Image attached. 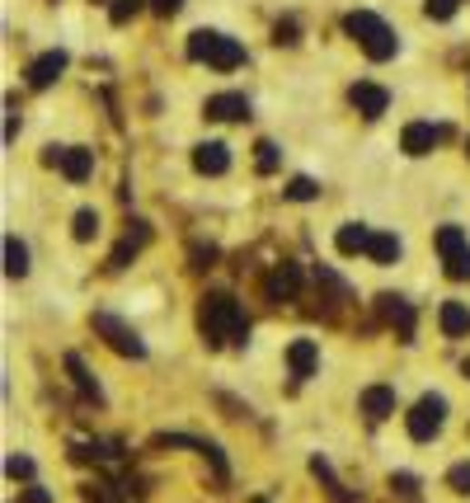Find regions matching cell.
Segmentation results:
<instances>
[{
    "instance_id": "cell-1",
    "label": "cell",
    "mask_w": 470,
    "mask_h": 503,
    "mask_svg": "<svg viewBox=\"0 0 470 503\" xmlns=\"http://www.w3.org/2000/svg\"><path fill=\"white\" fill-rule=\"evenodd\" d=\"M198 334H203L207 348L245 344L250 339V316H245V306L231 292H207L203 306H198Z\"/></svg>"
},
{
    "instance_id": "cell-2",
    "label": "cell",
    "mask_w": 470,
    "mask_h": 503,
    "mask_svg": "<svg viewBox=\"0 0 470 503\" xmlns=\"http://www.w3.org/2000/svg\"><path fill=\"white\" fill-rule=\"evenodd\" d=\"M344 34L367 52L372 62H391L395 57V47H400V38H395V29L385 19H376L372 10H353L348 19H344Z\"/></svg>"
},
{
    "instance_id": "cell-3",
    "label": "cell",
    "mask_w": 470,
    "mask_h": 503,
    "mask_svg": "<svg viewBox=\"0 0 470 503\" xmlns=\"http://www.w3.org/2000/svg\"><path fill=\"white\" fill-rule=\"evenodd\" d=\"M188 57H193V62H207V66H216V71H235V66L245 62V47H240L235 38H226V34L198 29V34L188 38Z\"/></svg>"
},
{
    "instance_id": "cell-4",
    "label": "cell",
    "mask_w": 470,
    "mask_h": 503,
    "mask_svg": "<svg viewBox=\"0 0 470 503\" xmlns=\"http://www.w3.org/2000/svg\"><path fill=\"white\" fill-rule=\"evenodd\" d=\"M90 329L99 334V339L114 348V353H123V357H146V344H142V334H136L127 320H118V316H108V311H95L90 316Z\"/></svg>"
},
{
    "instance_id": "cell-5",
    "label": "cell",
    "mask_w": 470,
    "mask_h": 503,
    "mask_svg": "<svg viewBox=\"0 0 470 503\" xmlns=\"http://www.w3.org/2000/svg\"><path fill=\"white\" fill-rule=\"evenodd\" d=\"M437 255L456 283H470V240L461 226H437Z\"/></svg>"
},
{
    "instance_id": "cell-6",
    "label": "cell",
    "mask_w": 470,
    "mask_h": 503,
    "mask_svg": "<svg viewBox=\"0 0 470 503\" xmlns=\"http://www.w3.org/2000/svg\"><path fill=\"white\" fill-rule=\"evenodd\" d=\"M442 424H447V400L442 396H424L409 409V438L414 442H433L442 433Z\"/></svg>"
},
{
    "instance_id": "cell-7",
    "label": "cell",
    "mask_w": 470,
    "mask_h": 503,
    "mask_svg": "<svg viewBox=\"0 0 470 503\" xmlns=\"http://www.w3.org/2000/svg\"><path fill=\"white\" fill-rule=\"evenodd\" d=\"M47 165H57L71 184H85L95 175V151H85V146H52Z\"/></svg>"
},
{
    "instance_id": "cell-8",
    "label": "cell",
    "mask_w": 470,
    "mask_h": 503,
    "mask_svg": "<svg viewBox=\"0 0 470 503\" xmlns=\"http://www.w3.org/2000/svg\"><path fill=\"white\" fill-rule=\"evenodd\" d=\"M376 316H381L385 325H391V329L400 334V339H405V344L414 339V306H409L405 297H395V292H385V297H376Z\"/></svg>"
},
{
    "instance_id": "cell-9",
    "label": "cell",
    "mask_w": 470,
    "mask_h": 503,
    "mask_svg": "<svg viewBox=\"0 0 470 503\" xmlns=\"http://www.w3.org/2000/svg\"><path fill=\"white\" fill-rule=\"evenodd\" d=\"M348 104H353L363 118H381L385 108H391V95H385L381 86H372V80H357V86L348 90Z\"/></svg>"
},
{
    "instance_id": "cell-10",
    "label": "cell",
    "mask_w": 470,
    "mask_h": 503,
    "mask_svg": "<svg viewBox=\"0 0 470 503\" xmlns=\"http://www.w3.org/2000/svg\"><path fill=\"white\" fill-rule=\"evenodd\" d=\"M203 114L207 118H216V123H245V118H250V99H245V95H212L207 104H203Z\"/></svg>"
},
{
    "instance_id": "cell-11",
    "label": "cell",
    "mask_w": 470,
    "mask_h": 503,
    "mask_svg": "<svg viewBox=\"0 0 470 503\" xmlns=\"http://www.w3.org/2000/svg\"><path fill=\"white\" fill-rule=\"evenodd\" d=\"M442 136H447V132L433 127V123H409L405 136H400V151H405V156H428V151L442 142Z\"/></svg>"
},
{
    "instance_id": "cell-12",
    "label": "cell",
    "mask_w": 470,
    "mask_h": 503,
    "mask_svg": "<svg viewBox=\"0 0 470 503\" xmlns=\"http://www.w3.org/2000/svg\"><path fill=\"white\" fill-rule=\"evenodd\" d=\"M193 170L198 175H226L231 170V146L226 142H203L193 151Z\"/></svg>"
},
{
    "instance_id": "cell-13",
    "label": "cell",
    "mask_w": 470,
    "mask_h": 503,
    "mask_svg": "<svg viewBox=\"0 0 470 503\" xmlns=\"http://www.w3.org/2000/svg\"><path fill=\"white\" fill-rule=\"evenodd\" d=\"M296 287H301V273H296L292 264H278V268L264 277V297H268V301H292Z\"/></svg>"
},
{
    "instance_id": "cell-14",
    "label": "cell",
    "mask_w": 470,
    "mask_h": 503,
    "mask_svg": "<svg viewBox=\"0 0 470 503\" xmlns=\"http://www.w3.org/2000/svg\"><path fill=\"white\" fill-rule=\"evenodd\" d=\"M287 367H292L296 381L315 377V367H320V348H315V339H296V344L287 348Z\"/></svg>"
},
{
    "instance_id": "cell-15",
    "label": "cell",
    "mask_w": 470,
    "mask_h": 503,
    "mask_svg": "<svg viewBox=\"0 0 470 503\" xmlns=\"http://www.w3.org/2000/svg\"><path fill=\"white\" fill-rule=\"evenodd\" d=\"M363 414H367V424L391 418V414H395V390H391V386H367V390H363Z\"/></svg>"
},
{
    "instance_id": "cell-16",
    "label": "cell",
    "mask_w": 470,
    "mask_h": 503,
    "mask_svg": "<svg viewBox=\"0 0 470 503\" xmlns=\"http://www.w3.org/2000/svg\"><path fill=\"white\" fill-rule=\"evenodd\" d=\"M437 325H442V334H447V339H465V334H470V306H465V301H442Z\"/></svg>"
},
{
    "instance_id": "cell-17",
    "label": "cell",
    "mask_w": 470,
    "mask_h": 503,
    "mask_svg": "<svg viewBox=\"0 0 470 503\" xmlns=\"http://www.w3.org/2000/svg\"><path fill=\"white\" fill-rule=\"evenodd\" d=\"M62 71H66V52H43V57L29 66V86H34V90H47Z\"/></svg>"
},
{
    "instance_id": "cell-18",
    "label": "cell",
    "mask_w": 470,
    "mask_h": 503,
    "mask_svg": "<svg viewBox=\"0 0 470 503\" xmlns=\"http://www.w3.org/2000/svg\"><path fill=\"white\" fill-rule=\"evenodd\" d=\"M335 249H339V255H367L372 231L363 226V221H348V226H339V236H335Z\"/></svg>"
},
{
    "instance_id": "cell-19",
    "label": "cell",
    "mask_w": 470,
    "mask_h": 503,
    "mask_svg": "<svg viewBox=\"0 0 470 503\" xmlns=\"http://www.w3.org/2000/svg\"><path fill=\"white\" fill-rule=\"evenodd\" d=\"M146 240H151V231L142 226V221H132V231L118 240V249H114V255H108V268H127V259H132V255H136V249H142Z\"/></svg>"
},
{
    "instance_id": "cell-20",
    "label": "cell",
    "mask_w": 470,
    "mask_h": 503,
    "mask_svg": "<svg viewBox=\"0 0 470 503\" xmlns=\"http://www.w3.org/2000/svg\"><path fill=\"white\" fill-rule=\"evenodd\" d=\"M66 372L75 377V386H80V396H90V400H99V381L85 372V362H80V353H66Z\"/></svg>"
},
{
    "instance_id": "cell-21",
    "label": "cell",
    "mask_w": 470,
    "mask_h": 503,
    "mask_svg": "<svg viewBox=\"0 0 470 503\" xmlns=\"http://www.w3.org/2000/svg\"><path fill=\"white\" fill-rule=\"evenodd\" d=\"M367 255H372V264H395L400 259V240L395 236H372V249H367Z\"/></svg>"
},
{
    "instance_id": "cell-22",
    "label": "cell",
    "mask_w": 470,
    "mask_h": 503,
    "mask_svg": "<svg viewBox=\"0 0 470 503\" xmlns=\"http://www.w3.org/2000/svg\"><path fill=\"white\" fill-rule=\"evenodd\" d=\"M5 273H10V277H24V273H29V249H24L15 236L5 240Z\"/></svg>"
},
{
    "instance_id": "cell-23",
    "label": "cell",
    "mask_w": 470,
    "mask_h": 503,
    "mask_svg": "<svg viewBox=\"0 0 470 503\" xmlns=\"http://www.w3.org/2000/svg\"><path fill=\"white\" fill-rule=\"evenodd\" d=\"M71 236H75L80 245L95 240V236H99V216H95L90 207H80V212H75V221H71Z\"/></svg>"
},
{
    "instance_id": "cell-24",
    "label": "cell",
    "mask_w": 470,
    "mask_h": 503,
    "mask_svg": "<svg viewBox=\"0 0 470 503\" xmlns=\"http://www.w3.org/2000/svg\"><path fill=\"white\" fill-rule=\"evenodd\" d=\"M146 0H114V5H108V19L114 24H127V19H136V10H142Z\"/></svg>"
},
{
    "instance_id": "cell-25",
    "label": "cell",
    "mask_w": 470,
    "mask_h": 503,
    "mask_svg": "<svg viewBox=\"0 0 470 503\" xmlns=\"http://www.w3.org/2000/svg\"><path fill=\"white\" fill-rule=\"evenodd\" d=\"M315 193H320L315 179H292V184H287V198H292V203H311Z\"/></svg>"
},
{
    "instance_id": "cell-26",
    "label": "cell",
    "mask_w": 470,
    "mask_h": 503,
    "mask_svg": "<svg viewBox=\"0 0 470 503\" xmlns=\"http://www.w3.org/2000/svg\"><path fill=\"white\" fill-rule=\"evenodd\" d=\"M447 485H452L456 494H470V461H456V466L447 470Z\"/></svg>"
},
{
    "instance_id": "cell-27",
    "label": "cell",
    "mask_w": 470,
    "mask_h": 503,
    "mask_svg": "<svg viewBox=\"0 0 470 503\" xmlns=\"http://www.w3.org/2000/svg\"><path fill=\"white\" fill-rule=\"evenodd\" d=\"M255 151H259V175H273V170H278V146H273V142H259Z\"/></svg>"
},
{
    "instance_id": "cell-28",
    "label": "cell",
    "mask_w": 470,
    "mask_h": 503,
    "mask_svg": "<svg viewBox=\"0 0 470 503\" xmlns=\"http://www.w3.org/2000/svg\"><path fill=\"white\" fill-rule=\"evenodd\" d=\"M391 489H395L400 498H409V503L419 498V480H414V475H391Z\"/></svg>"
},
{
    "instance_id": "cell-29",
    "label": "cell",
    "mask_w": 470,
    "mask_h": 503,
    "mask_svg": "<svg viewBox=\"0 0 470 503\" xmlns=\"http://www.w3.org/2000/svg\"><path fill=\"white\" fill-rule=\"evenodd\" d=\"M456 5H461V0H424L428 19H452V15H456Z\"/></svg>"
},
{
    "instance_id": "cell-30",
    "label": "cell",
    "mask_w": 470,
    "mask_h": 503,
    "mask_svg": "<svg viewBox=\"0 0 470 503\" xmlns=\"http://www.w3.org/2000/svg\"><path fill=\"white\" fill-rule=\"evenodd\" d=\"M5 475H10V480H29L34 461H29V457H10V461H5Z\"/></svg>"
},
{
    "instance_id": "cell-31",
    "label": "cell",
    "mask_w": 470,
    "mask_h": 503,
    "mask_svg": "<svg viewBox=\"0 0 470 503\" xmlns=\"http://www.w3.org/2000/svg\"><path fill=\"white\" fill-rule=\"evenodd\" d=\"M146 5H151L160 19H170V15H179V5H184V0H146Z\"/></svg>"
},
{
    "instance_id": "cell-32",
    "label": "cell",
    "mask_w": 470,
    "mask_h": 503,
    "mask_svg": "<svg viewBox=\"0 0 470 503\" xmlns=\"http://www.w3.org/2000/svg\"><path fill=\"white\" fill-rule=\"evenodd\" d=\"M273 43H287V47H292V43H296V24H292V19L278 24V29H273Z\"/></svg>"
},
{
    "instance_id": "cell-33",
    "label": "cell",
    "mask_w": 470,
    "mask_h": 503,
    "mask_svg": "<svg viewBox=\"0 0 470 503\" xmlns=\"http://www.w3.org/2000/svg\"><path fill=\"white\" fill-rule=\"evenodd\" d=\"M29 503H52V498H47V489H29Z\"/></svg>"
}]
</instances>
